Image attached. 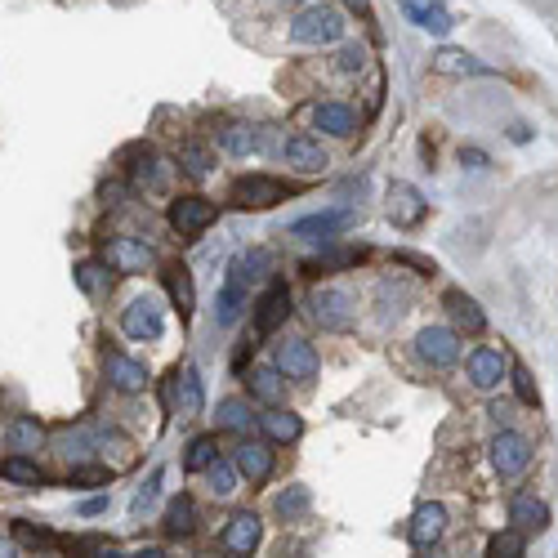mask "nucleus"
<instances>
[{
	"mask_svg": "<svg viewBox=\"0 0 558 558\" xmlns=\"http://www.w3.org/2000/svg\"><path fill=\"white\" fill-rule=\"evenodd\" d=\"M273 264V259L264 255V250H255V255H242L233 268H228L224 286H219V300H215V322L219 326H237V317L250 309V286L264 277V268Z\"/></svg>",
	"mask_w": 558,
	"mask_h": 558,
	"instance_id": "1",
	"label": "nucleus"
},
{
	"mask_svg": "<svg viewBox=\"0 0 558 558\" xmlns=\"http://www.w3.org/2000/svg\"><path fill=\"white\" fill-rule=\"evenodd\" d=\"M344 32H349V23H344V14L331 5H309L291 23L295 45H335V41H344Z\"/></svg>",
	"mask_w": 558,
	"mask_h": 558,
	"instance_id": "2",
	"label": "nucleus"
},
{
	"mask_svg": "<svg viewBox=\"0 0 558 558\" xmlns=\"http://www.w3.org/2000/svg\"><path fill=\"white\" fill-rule=\"evenodd\" d=\"M286 317H291V286H286V282H268L264 291H259V300L250 304V340L273 335Z\"/></svg>",
	"mask_w": 558,
	"mask_h": 558,
	"instance_id": "3",
	"label": "nucleus"
},
{
	"mask_svg": "<svg viewBox=\"0 0 558 558\" xmlns=\"http://www.w3.org/2000/svg\"><path fill=\"white\" fill-rule=\"evenodd\" d=\"M215 219H219L215 201L201 197V192H188V197H175V201H170V228H175L184 242H197V237L206 233Z\"/></svg>",
	"mask_w": 558,
	"mask_h": 558,
	"instance_id": "4",
	"label": "nucleus"
},
{
	"mask_svg": "<svg viewBox=\"0 0 558 558\" xmlns=\"http://www.w3.org/2000/svg\"><path fill=\"white\" fill-rule=\"evenodd\" d=\"M309 309H313V322L322 326V331H349L353 326V295L344 291V286H317L309 295Z\"/></svg>",
	"mask_w": 558,
	"mask_h": 558,
	"instance_id": "5",
	"label": "nucleus"
},
{
	"mask_svg": "<svg viewBox=\"0 0 558 558\" xmlns=\"http://www.w3.org/2000/svg\"><path fill=\"white\" fill-rule=\"evenodd\" d=\"M286 192L291 188L273 175H242L228 188V201H233L237 210H268V206H277V201H286Z\"/></svg>",
	"mask_w": 558,
	"mask_h": 558,
	"instance_id": "6",
	"label": "nucleus"
},
{
	"mask_svg": "<svg viewBox=\"0 0 558 558\" xmlns=\"http://www.w3.org/2000/svg\"><path fill=\"white\" fill-rule=\"evenodd\" d=\"M121 331L130 335V340L139 344H152L166 335V313H161L157 300H148V295H139V300H130L121 309Z\"/></svg>",
	"mask_w": 558,
	"mask_h": 558,
	"instance_id": "7",
	"label": "nucleus"
},
{
	"mask_svg": "<svg viewBox=\"0 0 558 558\" xmlns=\"http://www.w3.org/2000/svg\"><path fill=\"white\" fill-rule=\"evenodd\" d=\"M353 219H358V210L353 206H326L317 210V215H304L291 224V237H309V242H331V237L349 233Z\"/></svg>",
	"mask_w": 558,
	"mask_h": 558,
	"instance_id": "8",
	"label": "nucleus"
},
{
	"mask_svg": "<svg viewBox=\"0 0 558 558\" xmlns=\"http://www.w3.org/2000/svg\"><path fill=\"white\" fill-rule=\"evenodd\" d=\"M416 353L425 367L451 371L460 362V335L451 331V326H425V331L416 335Z\"/></svg>",
	"mask_w": 558,
	"mask_h": 558,
	"instance_id": "9",
	"label": "nucleus"
},
{
	"mask_svg": "<svg viewBox=\"0 0 558 558\" xmlns=\"http://www.w3.org/2000/svg\"><path fill=\"white\" fill-rule=\"evenodd\" d=\"M259 541H264V523H259L255 509H237V514L228 518L224 536H219V545H224L228 558H250L259 550Z\"/></svg>",
	"mask_w": 558,
	"mask_h": 558,
	"instance_id": "10",
	"label": "nucleus"
},
{
	"mask_svg": "<svg viewBox=\"0 0 558 558\" xmlns=\"http://www.w3.org/2000/svg\"><path fill=\"white\" fill-rule=\"evenodd\" d=\"M103 264H108L112 273H148V268L157 264V250L143 242V237H112V242L103 246Z\"/></svg>",
	"mask_w": 558,
	"mask_h": 558,
	"instance_id": "11",
	"label": "nucleus"
},
{
	"mask_svg": "<svg viewBox=\"0 0 558 558\" xmlns=\"http://www.w3.org/2000/svg\"><path fill=\"white\" fill-rule=\"evenodd\" d=\"M166 398H170V411H175L179 420L201 416V407H206V389H201L197 367H175V371H170V389H166Z\"/></svg>",
	"mask_w": 558,
	"mask_h": 558,
	"instance_id": "12",
	"label": "nucleus"
},
{
	"mask_svg": "<svg viewBox=\"0 0 558 558\" xmlns=\"http://www.w3.org/2000/svg\"><path fill=\"white\" fill-rule=\"evenodd\" d=\"M492 465H496L500 478H518L532 465V442L518 434V429H500L492 438Z\"/></svg>",
	"mask_w": 558,
	"mask_h": 558,
	"instance_id": "13",
	"label": "nucleus"
},
{
	"mask_svg": "<svg viewBox=\"0 0 558 558\" xmlns=\"http://www.w3.org/2000/svg\"><path fill=\"white\" fill-rule=\"evenodd\" d=\"M277 371L295 384H309L322 371V358H317V349L309 340H282L277 344Z\"/></svg>",
	"mask_w": 558,
	"mask_h": 558,
	"instance_id": "14",
	"label": "nucleus"
},
{
	"mask_svg": "<svg viewBox=\"0 0 558 558\" xmlns=\"http://www.w3.org/2000/svg\"><path fill=\"white\" fill-rule=\"evenodd\" d=\"M125 175H130V184L143 188V192H166V184H170V166L148 148V143L130 148V166H125Z\"/></svg>",
	"mask_w": 558,
	"mask_h": 558,
	"instance_id": "15",
	"label": "nucleus"
},
{
	"mask_svg": "<svg viewBox=\"0 0 558 558\" xmlns=\"http://www.w3.org/2000/svg\"><path fill=\"white\" fill-rule=\"evenodd\" d=\"M103 375H108V384L117 393H143L148 389V367H143L139 358H130V353H121V349L103 353Z\"/></svg>",
	"mask_w": 558,
	"mask_h": 558,
	"instance_id": "16",
	"label": "nucleus"
},
{
	"mask_svg": "<svg viewBox=\"0 0 558 558\" xmlns=\"http://www.w3.org/2000/svg\"><path fill=\"white\" fill-rule=\"evenodd\" d=\"M282 161L291 170H300V175H322V170L331 166L322 139H309V134H291V139L282 143Z\"/></svg>",
	"mask_w": 558,
	"mask_h": 558,
	"instance_id": "17",
	"label": "nucleus"
},
{
	"mask_svg": "<svg viewBox=\"0 0 558 558\" xmlns=\"http://www.w3.org/2000/svg\"><path fill=\"white\" fill-rule=\"evenodd\" d=\"M442 532H447V509H442L438 500H425V505L411 514L407 541L416 545V550H434V545L442 541Z\"/></svg>",
	"mask_w": 558,
	"mask_h": 558,
	"instance_id": "18",
	"label": "nucleus"
},
{
	"mask_svg": "<svg viewBox=\"0 0 558 558\" xmlns=\"http://www.w3.org/2000/svg\"><path fill=\"white\" fill-rule=\"evenodd\" d=\"M233 465H237L242 478H250V483H268V474H273V465H277V451H273L268 438H250V442L237 447Z\"/></svg>",
	"mask_w": 558,
	"mask_h": 558,
	"instance_id": "19",
	"label": "nucleus"
},
{
	"mask_svg": "<svg viewBox=\"0 0 558 558\" xmlns=\"http://www.w3.org/2000/svg\"><path fill=\"white\" fill-rule=\"evenodd\" d=\"M505 375H509V358L500 349H487V344H483V349L469 353V384H474V389L492 393Z\"/></svg>",
	"mask_w": 558,
	"mask_h": 558,
	"instance_id": "20",
	"label": "nucleus"
},
{
	"mask_svg": "<svg viewBox=\"0 0 558 558\" xmlns=\"http://www.w3.org/2000/svg\"><path fill=\"white\" fill-rule=\"evenodd\" d=\"M402 14H407V23H416L429 36H447L456 27V18H451V9L442 0H402Z\"/></svg>",
	"mask_w": 558,
	"mask_h": 558,
	"instance_id": "21",
	"label": "nucleus"
},
{
	"mask_svg": "<svg viewBox=\"0 0 558 558\" xmlns=\"http://www.w3.org/2000/svg\"><path fill=\"white\" fill-rule=\"evenodd\" d=\"M5 447H9V456H32L36 460V451L45 447V425L36 416H14L5 425Z\"/></svg>",
	"mask_w": 558,
	"mask_h": 558,
	"instance_id": "22",
	"label": "nucleus"
},
{
	"mask_svg": "<svg viewBox=\"0 0 558 558\" xmlns=\"http://www.w3.org/2000/svg\"><path fill=\"white\" fill-rule=\"evenodd\" d=\"M425 197H420V188H411V184H393L389 188V219H393V228H416L420 219H425Z\"/></svg>",
	"mask_w": 558,
	"mask_h": 558,
	"instance_id": "23",
	"label": "nucleus"
},
{
	"mask_svg": "<svg viewBox=\"0 0 558 558\" xmlns=\"http://www.w3.org/2000/svg\"><path fill=\"white\" fill-rule=\"evenodd\" d=\"M509 523H514V532H532L541 536L545 527H550V505L536 496H514L509 500Z\"/></svg>",
	"mask_w": 558,
	"mask_h": 558,
	"instance_id": "24",
	"label": "nucleus"
},
{
	"mask_svg": "<svg viewBox=\"0 0 558 558\" xmlns=\"http://www.w3.org/2000/svg\"><path fill=\"white\" fill-rule=\"evenodd\" d=\"M442 304H447L451 322H456L465 335H483V331H487V313L478 309L474 295H465V291H447V295H442Z\"/></svg>",
	"mask_w": 558,
	"mask_h": 558,
	"instance_id": "25",
	"label": "nucleus"
},
{
	"mask_svg": "<svg viewBox=\"0 0 558 558\" xmlns=\"http://www.w3.org/2000/svg\"><path fill=\"white\" fill-rule=\"evenodd\" d=\"M313 125L322 134H335V139H353V134H358V112L344 108V103H317Z\"/></svg>",
	"mask_w": 558,
	"mask_h": 558,
	"instance_id": "26",
	"label": "nucleus"
},
{
	"mask_svg": "<svg viewBox=\"0 0 558 558\" xmlns=\"http://www.w3.org/2000/svg\"><path fill=\"white\" fill-rule=\"evenodd\" d=\"M259 429H264V438L268 442H300V434H304V420L295 416V411H282V407H268L264 416H259Z\"/></svg>",
	"mask_w": 558,
	"mask_h": 558,
	"instance_id": "27",
	"label": "nucleus"
},
{
	"mask_svg": "<svg viewBox=\"0 0 558 558\" xmlns=\"http://www.w3.org/2000/svg\"><path fill=\"white\" fill-rule=\"evenodd\" d=\"M219 143H224L228 157H259V152H264V130H259V125L237 121V125H228V130L219 134Z\"/></svg>",
	"mask_w": 558,
	"mask_h": 558,
	"instance_id": "28",
	"label": "nucleus"
},
{
	"mask_svg": "<svg viewBox=\"0 0 558 558\" xmlns=\"http://www.w3.org/2000/svg\"><path fill=\"white\" fill-rule=\"evenodd\" d=\"M250 398L264 402V407H282L286 398V380L277 367H255L250 371Z\"/></svg>",
	"mask_w": 558,
	"mask_h": 558,
	"instance_id": "29",
	"label": "nucleus"
},
{
	"mask_svg": "<svg viewBox=\"0 0 558 558\" xmlns=\"http://www.w3.org/2000/svg\"><path fill=\"white\" fill-rule=\"evenodd\" d=\"M434 72H442V76H492V67H487L483 59H474V54H465V50H438Z\"/></svg>",
	"mask_w": 558,
	"mask_h": 558,
	"instance_id": "30",
	"label": "nucleus"
},
{
	"mask_svg": "<svg viewBox=\"0 0 558 558\" xmlns=\"http://www.w3.org/2000/svg\"><path fill=\"white\" fill-rule=\"evenodd\" d=\"M166 291H170V300H175V309L184 317H192V309H197V286H192V273L184 264L166 268Z\"/></svg>",
	"mask_w": 558,
	"mask_h": 558,
	"instance_id": "31",
	"label": "nucleus"
},
{
	"mask_svg": "<svg viewBox=\"0 0 558 558\" xmlns=\"http://www.w3.org/2000/svg\"><path fill=\"white\" fill-rule=\"evenodd\" d=\"M166 532H170V536H192V532H197V505H192V496L170 500V509H166Z\"/></svg>",
	"mask_w": 558,
	"mask_h": 558,
	"instance_id": "32",
	"label": "nucleus"
},
{
	"mask_svg": "<svg viewBox=\"0 0 558 558\" xmlns=\"http://www.w3.org/2000/svg\"><path fill=\"white\" fill-rule=\"evenodd\" d=\"M76 286H81L85 295H108V286H112V273H108V264H99V259H85V264H76Z\"/></svg>",
	"mask_w": 558,
	"mask_h": 558,
	"instance_id": "33",
	"label": "nucleus"
},
{
	"mask_svg": "<svg viewBox=\"0 0 558 558\" xmlns=\"http://www.w3.org/2000/svg\"><path fill=\"white\" fill-rule=\"evenodd\" d=\"M0 474H5L9 483H18V487H45V474H41V465H36L32 456H9L5 465H0Z\"/></svg>",
	"mask_w": 558,
	"mask_h": 558,
	"instance_id": "34",
	"label": "nucleus"
},
{
	"mask_svg": "<svg viewBox=\"0 0 558 558\" xmlns=\"http://www.w3.org/2000/svg\"><path fill=\"white\" fill-rule=\"evenodd\" d=\"M250 420H255V416H250V402H246V398H224V402H219V416H215V425H219V429L246 434Z\"/></svg>",
	"mask_w": 558,
	"mask_h": 558,
	"instance_id": "35",
	"label": "nucleus"
},
{
	"mask_svg": "<svg viewBox=\"0 0 558 558\" xmlns=\"http://www.w3.org/2000/svg\"><path fill=\"white\" fill-rule=\"evenodd\" d=\"M309 505H313V492L309 487H286L282 496H277V518H286V523H300L304 514H309Z\"/></svg>",
	"mask_w": 558,
	"mask_h": 558,
	"instance_id": "36",
	"label": "nucleus"
},
{
	"mask_svg": "<svg viewBox=\"0 0 558 558\" xmlns=\"http://www.w3.org/2000/svg\"><path fill=\"white\" fill-rule=\"evenodd\" d=\"M219 460V442H215V434H201V438H192L188 442V456H184V465L192 469V474H206L210 465Z\"/></svg>",
	"mask_w": 558,
	"mask_h": 558,
	"instance_id": "37",
	"label": "nucleus"
},
{
	"mask_svg": "<svg viewBox=\"0 0 558 558\" xmlns=\"http://www.w3.org/2000/svg\"><path fill=\"white\" fill-rule=\"evenodd\" d=\"M179 166H184L192 179H201L215 170V152H210L206 143H184V148H179Z\"/></svg>",
	"mask_w": 558,
	"mask_h": 558,
	"instance_id": "38",
	"label": "nucleus"
},
{
	"mask_svg": "<svg viewBox=\"0 0 558 558\" xmlns=\"http://www.w3.org/2000/svg\"><path fill=\"white\" fill-rule=\"evenodd\" d=\"M94 447H99V442H94L90 429H76V434H63V438H59V456L72 460V469L85 465V456H90Z\"/></svg>",
	"mask_w": 558,
	"mask_h": 558,
	"instance_id": "39",
	"label": "nucleus"
},
{
	"mask_svg": "<svg viewBox=\"0 0 558 558\" xmlns=\"http://www.w3.org/2000/svg\"><path fill=\"white\" fill-rule=\"evenodd\" d=\"M67 554H72V558H125L121 545L103 541V536H76V541L67 545Z\"/></svg>",
	"mask_w": 558,
	"mask_h": 558,
	"instance_id": "40",
	"label": "nucleus"
},
{
	"mask_svg": "<svg viewBox=\"0 0 558 558\" xmlns=\"http://www.w3.org/2000/svg\"><path fill=\"white\" fill-rule=\"evenodd\" d=\"M237 478H242V474H237V465H228V460H215V465L206 469L210 496H219V500H224V496H233V492H237Z\"/></svg>",
	"mask_w": 558,
	"mask_h": 558,
	"instance_id": "41",
	"label": "nucleus"
},
{
	"mask_svg": "<svg viewBox=\"0 0 558 558\" xmlns=\"http://www.w3.org/2000/svg\"><path fill=\"white\" fill-rule=\"evenodd\" d=\"M509 380H514V393H518L523 407H541V389H536L532 371H527L523 362H509Z\"/></svg>",
	"mask_w": 558,
	"mask_h": 558,
	"instance_id": "42",
	"label": "nucleus"
},
{
	"mask_svg": "<svg viewBox=\"0 0 558 558\" xmlns=\"http://www.w3.org/2000/svg\"><path fill=\"white\" fill-rule=\"evenodd\" d=\"M161 478H166L161 469H152V474L143 478V487L134 492V505H130L134 518H148V514H152V505H157V496H161Z\"/></svg>",
	"mask_w": 558,
	"mask_h": 558,
	"instance_id": "43",
	"label": "nucleus"
},
{
	"mask_svg": "<svg viewBox=\"0 0 558 558\" xmlns=\"http://www.w3.org/2000/svg\"><path fill=\"white\" fill-rule=\"evenodd\" d=\"M523 532H496L492 545H487V558H523Z\"/></svg>",
	"mask_w": 558,
	"mask_h": 558,
	"instance_id": "44",
	"label": "nucleus"
},
{
	"mask_svg": "<svg viewBox=\"0 0 558 558\" xmlns=\"http://www.w3.org/2000/svg\"><path fill=\"white\" fill-rule=\"evenodd\" d=\"M108 478H112V469H103V465H76L72 474H67V483L72 487H108Z\"/></svg>",
	"mask_w": 558,
	"mask_h": 558,
	"instance_id": "45",
	"label": "nucleus"
},
{
	"mask_svg": "<svg viewBox=\"0 0 558 558\" xmlns=\"http://www.w3.org/2000/svg\"><path fill=\"white\" fill-rule=\"evenodd\" d=\"M335 67H340L344 76L367 72V45H344V50L335 54Z\"/></svg>",
	"mask_w": 558,
	"mask_h": 558,
	"instance_id": "46",
	"label": "nucleus"
},
{
	"mask_svg": "<svg viewBox=\"0 0 558 558\" xmlns=\"http://www.w3.org/2000/svg\"><path fill=\"white\" fill-rule=\"evenodd\" d=\"M358 259H362V250H335V255H322V259H313V264H309V277L326 273V268H340V264H358Z\"/></svg>",
	"mask_w": 558,
	"mask_h": 558,
	"instance_id": "47",
	"label": "nucleus"
},
{
	"mask_svg": "<svg viewBox=\"0 0 558 558\" xmlns=\"http://www.w3.org/2000/svg\"><path fill=\"white\" fill-rule=\"evenodd\" d=\"M14 536H18V541H32V545L50 541V532H45V527H36V523H27V518H18V523H14Z\"/></svg>",
	"mask_w": 558,
	"mask_h": 558,
	"instance_id": "48",
	"label": "nucleus"
},
{
	"mask_svg": "<svg viewBox=\"0 0 558 558\" xmlns=\"http://www.w3.org/2000/svg\"><path fill=\"white\" fill-rule=\"evenodd\" d=\"M393 259H398V264H411V268H420V273H429V277L438 273V268H434V259H420V255H411V250H398V255H393Z\"/></svg>",
	"mask_w": 558,
	"mask_h": 558,
	"instance_id": "49",
	"label": "nucleus"
},
{
	"mask_svg": "<svg viewBox=\"0 0 558 558\" xmlns=\"http://www.w3.org/2000/svg\"><path fill=\"white\" fill-rule=\"evenodd\" d=\"M460 161H465L469 170H487V166H492V157H487V152H478V148H465V152H460Z\"/></svg>",
	"mask_w": 558,
	"mask_h": 558,
	"instance_id": "50",
	"label": "nucleus"
},
{
	"mask_svg": "<svg viewBox=\"0 0 558 558\" xmlns=\"http://www.w3.org/2000/svg\"><path fill=\"white\" fill-rule=\"evenodd\" d=\"M103 509H108V496H94L81 505V514H103Z\"/></svg>",
	"mask_w": 558,
	"mask_h": 558,
	"instance_id": "51",
	"label": "nucleus"
},
{
	"mask_svg": "<svg viewBox=\"0 0 558 558\" xmlns=\"http://www.w3.org/2000/svg\"><path fill=\"white\" fill-rule=\"evenodd\" d=\"M509 139H514V143H527V139H532V130H527V125H509Z\"/></svg>",
	"mask_w": 558,
	"mask_h": 558,
	"instance_id": "52",
	"label": "nucleus"
},
{
	"mask_svg": "<svg viewBox=\"0 0 558 558\" xmlns=\"http://www.w3.org/2000/svg\"><path fill=\"white\" fill-rule=\"evenodd\" d=\"M344 5H349V9H358L362 18H371V0H344Z\"/></svg>",
	"mask_w": 558,
	"mask_h": 558,
	"instance_id": "53",
	"label": "nucleus"
},
{
	"mask_svg": "<svg viewBox=\"0 0 558 558\" xmlns=\"http://www.w3.org/2000/svg\"><path fill=\"white\" fill-rule=\"evenodd\" d=\"M0 558H23V554H18L14 541H0Z\"/></svg>",
	"mask_w": 558,
	"mask_h": 558,
	"instance_id": "54",
	"label": "nucleus"
},
{
	"mask_svg": "<svg viewBox=\"0 0 558 558\" xmlns=\"http://www.w3.org/2000/svg\"><path fill=\"white\" fill-rule=\"evenodd\" d=\"M130 558H166V550H157V545H148V550H139V554H130Z\"/></svg>",
	"mask_w": 558,
	"mask_h": 558,
	"instance_id": "55",
	"label": "nucleus"
},
{
	"mask_svg": "<svg viewBox=\"0 0 558 558\" xmlns=\"http://www.w3.org/2000/svg\"><path fill=\"white\" fill-rule=\"evenodd\" d=\"M420 554H425V558H451V554H442L438 545H434V550H420Z\"/></svg>",
	"mask_w": 558,
	"mask_h": 558,
	"instance_id": "56",
	"label": "nucleus"
},
{
	"mask_svg": "<svg viewBox=\"0 0 558 558\" xmlns=\"http://www.w3.org/2000/svg\"><path fill=\"white\" fill-rule=\"evenodd\" d=\"M291 5H304V0H291Z\"/></svg>",
	"mask_w": 558,
	"mask_h": 558,
	"instance_id": "57",
	"label": "nucleus"
}]
</instances>
